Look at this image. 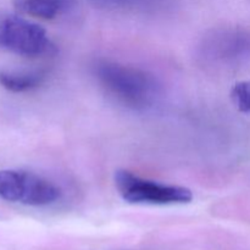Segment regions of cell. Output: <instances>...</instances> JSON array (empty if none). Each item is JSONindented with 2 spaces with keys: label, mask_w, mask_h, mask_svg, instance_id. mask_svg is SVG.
<instances>
[{
  "label": "cell",
  "mask_w": 250,
  "mask_h": 250,
  "mask_svg": "<svg viewBox=\"0 0 250 250\" xmlns=\"http://www.w3.org/2000/svg\"><path fill=\"white\" fill-rule=\"evenodd\" d=\"M60 188L45 177L23 170H0V198L27 207H46L61 198Z\"/></svg>",
  "instance_id": "obj_3"
},
{
  "label": "cell",
  "mask_w": 250,
  "mask_h": 250,
  "mask_svg": "<svg viewBox=\"0 0 250 250\" xmlns=\"http://www.w3.org/2000/svg\"><path fill=\"white\" fill-rule=\"evenodd\" d=\"M94 73L105 90L132 109L153 106L160 94V84L151 73L134 66L110 60L95 63Z\"/></svg>",
  "instance_id": "obj_1"
},
{
  "label": "cell",
  "mask_w": 250,
  "mask_h": 250,
  "mask_svg": "<svg viewBox=\"0 0 250 250\" xmlns=\"http://www.w3.org/2000/svg\"><path fill=\"white\" fill-rule=\"evenodd\" d=\"M231 99L241 112H250V81L236 83L231 89Z\"/></svg>",
  "instance_id": "obj_8"
},
{
  "label": "cell",
  "mask_w": 250,
  "mask_h": 250,
  "mask_svg": "<svg viewBox=\"0 0 250 250\" xmlns=\"http://www.w3.org/2000/svg\"><path fill=\"white\" fill-rule=\"evenodd\" d=\"M51 48L43 27L19 15L0 11V49L24 58H39Z\"/></svg>",
  "instance_id": "obj_4"
},
{
  "label": "cell",
  "mask_w": 250,
  "mask_h": 250,
  "mask_svg": "<svg viewBox=\"0 0 250 250\" xmlns=\"http://www.w3.org/2000/svg\"><path fill=\"white\" fill-rule=\"evenodd\" d=\"M210 58L217 60H232L250 50V36L244 32L226 31L215 34L208 44Z\"/></svg>",
  "instance_id": "obj_5"
},
{
  "label": "cell",
  "mask_w": 250,
  "mask_h": 250,
  "mask_svg": "<svg viewBox=\"0 0 250 250\" xmlns=\"http://www.w3.org/2000/svg\"><path fill=\"white\" fill-rule=\"evenodd\" d=\"M45 77L43 71H0V85L11 93H26L41 87Z\"/></svg>",
  "instance_id": "obj_7"
},
{
  "label": "cell",
  "mask_w": 250,
  "mask_h": 250,
  "mask_svg": "<svg viewBox=\"0 0 250 250\" xmlns=\"http://www.w3.org/2000/svg\"><path fill=\"white\" fill-rule=\"evenodd\" d=\"M14 6L27 16L51 21L67 11L70 0H14Z\"/></svg>",
  "instance_id": "obj_6"
},
{
  "label": "cell",
  "mask_w": 250,
  "mask_h": 250,
  "mask_svg": "<svg viewBox=\"0 0 250 250\" xmlns=\"http://www.w3.org/2000/svg\"><path fill=\"white\" fill-rule=\"evenodd\" d=\"M114 182L120 197L129 204L175 205L193 199V192L188 188L144 178L124 168L115 172Z\"/></svg>",
  "instance_id": "obj_2"
}]
</instances>
